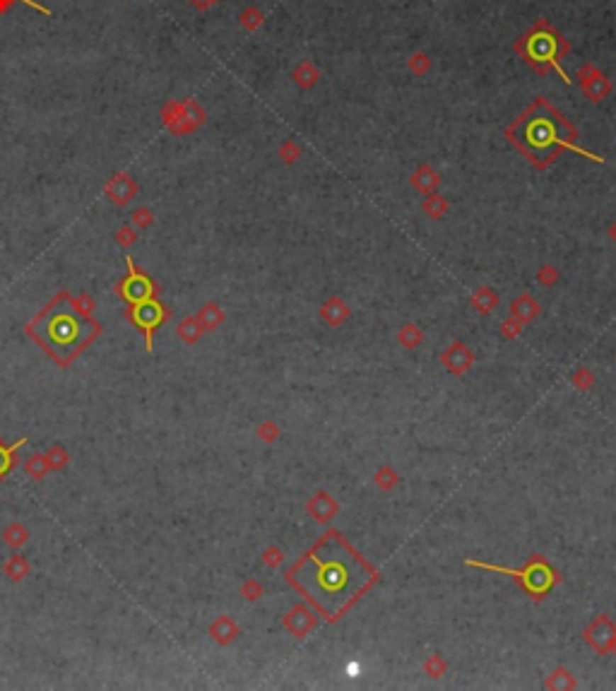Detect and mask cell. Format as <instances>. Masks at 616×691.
Masks as SVG:
<instances>
[{
  "label": "cell",
  "instance_id": "6da1fadb",
  "mask_svg": "<svg viewBox=\"0 0 616 691\" xmlns=\"http://www.w3.org/2000/svg\"><path fill=\"white\" fill-rule=\"evenodd\" d=\"M525 44H527V51H525V58L530 63L534 65H549V68H554L561 75L566 84H571V77L566 75L564 68H561V56H564L566 51H569V46L561 41V36L554 32L551 27H547L544 22H539V27L532 29L527 36H525Z\"/></svg>",
  "mask_w": 616,
  "mask_h": 691
},
{
  "label": "cell",
  "instance_id": "7a4b0ae2",
  "mask_svg": "<svg viewBox=\"0 0 616 691\" xmlns=\"http://www.w3.org/2000/svg\"><path fill=\"white\" fill-rule=\"evenodd\" d=\"M205 109L195 99H169L162 106L159 118L174 136H188L205 123Z\"/></svg>",
  "mask_w": 616,
  "mask_h": 691
},
{
  "label": "cell",
  "instance_id": "3957f363",
  "mask_svg": "<svg viewBox=\"0 0 616 691\" xmlns=\"http://www.w3.org/2000/svg\"><path fill=\"white\" fill-rule=\"evenodd\" d=\"M530 109H532V106H530ZM532 114H534V109H532ZM556 121H561V116L556 114V109H554L551 104H547V114L537 116V118H532L525 126L527 143H532V148H537V150H544L547 145H551V143H564V140L556 136V128H554ZM564 145H569V143H564ZM569 148H571V145H569Z\"/></svg>",
  "mask_w": 616,
  "mask_h": 691
},
{
  "label": "cell",
  "instance_id": "277c9868",
  "mask_svg": "<svg viewBox=\"0 0 616 691\" xmlns=\"http://www.w3.org/2000/svg\"><path fill=\"white\" fill-rule=\"evenodd\" d=\"M103 193H106V198L111 200L113 205L125 207L138 195V183L133 181L125 171H118V174H113L111 179H108Z\"/></svg>",
  "mask_w": 616,
  "mask_h": 691
},
{
  "label": "cell",
  "instance_id": "5b68a950",
  "mask_svg": "<svg viewBox=\"0 0 616 691\" xmlns=\"http://www.w3.org/2000/svg\"><path fill=\"white\" fill-rule=\"evenodd\" d=\"M121 292H123V297L128 299V302H133L138 306V304H142V302H147V299H152V292H155V287H152V282H150L147 277H145L142 272L133 270L130 275H128L125 282L121 284Z\"/></svg>",
  "mask_w": 616,
  "mask_h": 691
},
{
  "label": "cell",
  "instance_id": "8992f818",
  "mask_svg": "<svg viewBox=\"0 0 616 691\" xmlns=\"http://www.w3.org/2000/svg\"><path fill=\"white\" fill-rule=\"evenodd\" d=\"M581 84H583V92L590 96V99L600 101L605 99L609 94V89H612V84H609V79L602 75V72H597L593 65H583L581 68Z\"/></svg>",
  "mask_w": 616,
  "mask_h": 691
},
{
  "label": "cell",
  "instance_id": "52a82bcc",
  "mask_svg": "<svg viewBox=\"0 0 616 691\" xmlns=\"http://www.w3.org/2000/svg\"><path fill=\"white\" fill-rule=\"evenodd\" d=\"M162 318H164V309L159 306V304L152 302V299H147V302H142V304H138L135 321H138L145 330L157 328V326H159V323H162Z\"/></svg>",
  "mask_w": 616,
  "mask_h": 691
},
{
  "label": "cell",
  "instance_id": "ba28073f",
  "mask_svg": "<svg viewBox=\"0 0 616 691\" xmlns=\"http://www.w3.org/2000/svg\"><path fill=\"white\" fill-rule=\"evenodd\" d=\"M27 573H29V564H27V559H24V556L15 554V556H10V559L5 561V576H8L10 580H22Z\"/></svg>",
  "mask_w": 616,
  "mask_h": 691
},
{
  "label": "cell",
  "instance_id": "9c48e42d",
  "mask_svg": "<svg viewBox=\"0 0 616 691\" xmlns=\"http://www.w3.org/2000/svg\"><path fill=\"white\" fill-rule=\"evenodd\" d=\"M5 542L10 544V547H22V544H27L29 540V533H27V528H24L22 523H10L8 528H5Z\"/></svg>",
  "mask_w": 616,
  "mask_h": 691
},
{
  "label": "cell",
  "instance_id": "30bf717a",
  "mask_svg": "<svg viewBox=\"0 0 616 691\" xmlns=\"http://www.w3.org/2000/svg\"><path fill=\"white\" fill-rule=\"evenodd\" d=\"M130 222L138 231H145L155 224V212H152L150 207H138V210L130 215Z\"/></svg>",
  "mask_w": 616,
  "mask_h": 691
},
{
  "label": "cell",
  "instance_id": "8fae6325",
  "mask_svg": "<svg viewBox=\"0 0 616 691\" xmlns=\"http://www.w3.org/2000/svg\"><path fill=\"white\" fill-rule=\"evenodd\" d=\"M294 79H296V84H301V87H310V84L318 79V70H315L310 63H301L294 70Z\"/></svg>",
  "mask_w": 616,
  "mask_h": 691
},
{
  "label": "cell",
  "instance_id": "7c38bea8",
  "mask_svg": "<svg viewBox=\"0 0 616 691\" xmlns=\"http://www.w3.org/2000/svg\"><path fill=\"white\" fill-rule=\"evenodd\" d=\"M48 470H51V463H48L46 455H32L27 460V472L34 477V480H39V477H44Z\"/></svg>",
  "mask_w": 616,
  "mask_h": 691
},
{
  "label": "cell",
  "instance_id": "4fadbf2b",
  "mask_svg": "<svg viewBox=\"0 0 616 691\" xmlns=\"http://www.w3.org/2000/svg\"><path fill=\"white\" fill-rule=\"evenodd\" d=\"M241 27L243 29H248V32H253V29H258L260 24H263V12H260L258 8H248V10H243L241 12Z\"/></svg>",
  "mask_w": 616,
  "mask_h": 691
},
{
  "label": "cell",
  "instance_id": "5bb4252c",
  "mask_svg": "<svg viewBox=\"0 0 616 691\" xmlns=\"http://www.w3.org/2000/svg\"><path fill=\"white\" fill-rule=\"evenodd\" d=\"M138 241V229L135 227H121L116 231V243L123 248H130Z\"/></svg>",
  "mask_w": 616,
  "mask_h": 691
},
{
  "label": "cell",
  "instance_id": "9a60e30c",
  "mask_svg": "<svg viewBox=\"0 0 616 691\" xmlns=\"http://www.w3.org/2000/svg\"><path fill=\"white\" fill-rule=\"evenodd\" d=\"M48 463H51V470L53 468H63L65 463H68V453H65L63 446H53L51 450H48Z\"/></svg>",
  "mask_w": 616,
  "mask_h": 691
},
{
  "label": "cell",
  "instance_id": "2e32d148",
  "mask_svg": "<svg viewBox=\"0 0 616 691\" xmlns=\"http://www.w3.org/2000/svg\"><path fill=\"white\" fill-rule=\"evenodd\" d=\"M188 3H191L195 10H210L212 5L219 3V0H188Z\"/></svg>",
  "mask_w": 616,
  "mask_h": 691
},
{
  "label": "cell",
  "instance_id": "e0dca14e",
  "mask_svg": "<svg viewBox=\"0 0 616 691\" xmlns=\"http://www.w3.org/2000/svg\"><path fill=\"white\" fill-rule=\"evenodd\" d=\"M8 468H10V450L0 448V475H3Z\"/></svg>",
  "mask_w": 616,
  "mask_h": 691
}]
</instances>
